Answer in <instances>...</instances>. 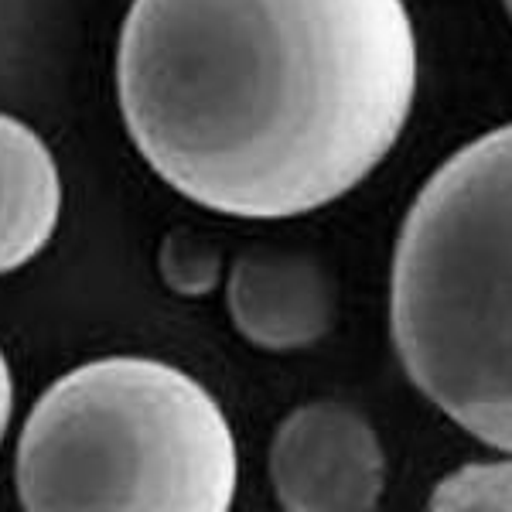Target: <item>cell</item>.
I'll return each mask as SVG.
<instances>
[{"mask_svg":"<svg viewBox=\"0 0 512 512\" xmlns=\"http://www.w3.org/2000/svg\"><path fill=\"white\" fill-rule=\"evenodd\" d=\"M117 93L175 192L222 216L291 219L393 151L417 38L403 0H134Z\"/></svg>","mask_w":512,"mask_h":512,"instance_id":"1","label":"cell"},{"mask_svg":"<svg viewBox=\"0 0 512 512\" xmlns=\"http://www.w3.org/2000/svg\"><path fill=\"white\" fill-rule=\"evenodd\" d=\"M390 321L417 390L512 454V123L424 181L396 243Z\"/></svg>","mask_w":512,"mask_h":512,"instance_id":"2","label":"cell"},{"mask_svg":"<svg viewBox=\"0 0 512 512\" xmlns=\"http://www.w3.org/2000/svg\"><path fill=\"white\" fill-rule=\"evenodd\" d=\"M236 475V441L212 393L137 355L55 379L14 454V489L28 512H226Z\"/></svg>","mask_w":512,"mask_h":512,"instance_id":"3","label":"cell"},{"mask_svg":"<svg viewBox=\"0 0 512 512\" xmlns=\"http://www.w3.org/2000/svg\"><path fill=\"white\" fill-rule=\"evenodd\" d=\"M270 482L287 512L376 509L386 454L366 417L332 400L308 403L277 427Z\"/></svg>","mask_w":512,"mask_h":512,"instance_id":"4","label":"cell"},{"mask_svg":"<svg viewBox=\"0 0 512 512\" xmlns=\"http://www.w3.org/2000/svg\"><path fill=\"white\" fill-rule=\"evenodd\" d=\"M229 315L236 332L260 349H304L332 328V280L311 256L277 250L243 253L229 277Z\"/></svg>","mask_w":512,"mask_h":512,"instance_id":"5","label":"cell"},{"mask_svg":"<svg viewBox=\"0 0 512 512\" xmlns=\"http://www.w3.org/2000/svg\"><path fill=\"white\" fill-rule=\"evenodd\" d=\"M59 212L62 181L48 144L28 123L0 113V274L45 250Z\"/></svg>","mask_w":512,"mask_h":512,"instance_id":"6","label":"cell"},{"mask_svg":"<svg viewBox=\"0 0 512 512\" xmlns=\"http://www.w3.org/2000/svg\"><path fill=\"white\" fill-rule=\"evenodd\" d=\"M431 509H512V458L472 461L437 482Z\"/></svg>","mask_w":512,"mask_h":512,"instance_id":"7","label":"cell"},{"mask_svg":"<svg viewBox=\"0 0 512 512\" xmlns=\"http://www.w3.org/2000/svg\"><path fill=\"white\" fill-rule=\"evenodd\" d=\"M219 256L209 246L195 243L188 236H168L161 253V274L171 291L178 294H205L216 284Z\"/></svg>","mask_w":512,"mask_h":512,"instance_id":"8","label":"cell"},{"mask_svg":"<svg viewBox=\"0 0 512 512\" xmlns=\"http://www.w3.org/2000/svg\"><path fill=\"white\" fill-rule=\"evenodd\" d=\"M11 407H14V386H11V366H7L4 352H0V441L11 424Z\"/></svg>","mask_w":512,"mask_h":512,"instance_id":"9","label":"cell"},{"mask_svg":"<svg viewBox=\"0 0 512 512\" xmlns=\"http://www.w3.org/2000/svg\"><path fill=\"white\" fill-rule=\"evenodd\" d=\"M506 11H509V18H512V0H506Z\"/></svg>","mask_w":512,"mask_h":512,"instance_id":"10","label":"cell"}]
</instances>
